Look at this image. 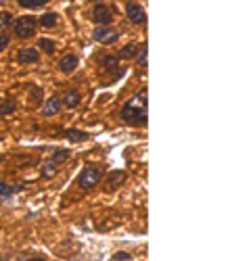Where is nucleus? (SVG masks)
Here are the masks:
<instances>
[{"instance_id": "obj_22", "label": "nucleus", "mask_w": 251, "mask_h": 261, "mask_svg": "<svg viewBox=\"0 0 251 261\" xmlns=\"http://www.w3.org/2000/svg\"><path fill=\"white\" fill-rule=\"evenodd\" d=\"M69 159V150H65V148H57L55 153H53V161L59 165V163H63V161H67Z\"/></svg>"}, {"instance_id": "obj_14", "label": "nucleus", "mask_w": 251, "mask_h": 261, "mask_svg": "<svg viewBox=\"0 0 251 261\" xmlns=\"http://www.w3.org/2000/svg\"><path fill=\"white\" fill-rule=\"evenodd\" d=\"M51 0H17V5L21 7V9H42L44 5H48Z\"/></svg>"}, {"instance_id": "obj_5", "label": "nucleus", "mask_w": 251, "mask_h": 261, "mask_svg": "<svg viewBox=\"0 0 251 261\" xmlns=\"http://www.w3.org/2000/svg\"><path fill=\"white\" fill-rule=\"evenodd\" d=\"M90 19H92V23L96 25H109L111 21H113V9H109L107 5H96L90 13Z\"/></svg>"}, {"instance_id": "obj_16", "label": "nucleus", "mask_w": 251, "mask_h": 261, "mask_svg": "<svg viewBox=\"0 0 251 261\" xmlns=\"http://www.w3.org/2000/svg\"><path fill=\"white\" fill-rule=\"evenodd\" d=\"M38 48H42L46 55H53L55 48H57V42L51 40V38H40V40H38Z\"/></svg>"}, {"instance_id": "obj_26", "label": "nucleus", "mask_w": 251, "mask_h": 261, "mask_svg": "<svg viewBox=\"0 0 251 261\" xmlns=\"http://www.w3.org/2000/svg\"><path fill=\"white\" fill-rule=\"evenodd\" d=\"M17 261H46L44 257H34V255H28V257H21V259H17Z\"/></svg>"}, {"instance_id": "obj_11", "label": "nucleus", "mask_w": 251, "mask_h": 261, "mask_svg": "<svg viewBox=\"0 0 251 261\" xmlns=\"http://www.w3.org/2000/svg\"><path fill=\"white\" fill-rule=\"evenodd\" d=\"M80 100H82V96H80L78 90H67L65 94L61 96V105L67 107V109H76V107L80 105Z\"/></svg>"}, {"instance_id": "obj_24", "label": "nucleus", "mask_w": 251, "mask_h": 261, "mask_svg": "<svg viewBox=\"0 0 251 261\" xmlns=\"http://www.w3.org/2000/svg\"><path fill=\"white\" fill-rule=\"evenodd\" d=\"M9 44H11V38L7 34H0V53H3L5 48H9Z\"/></svg>"}, {"instance_id": "obj_28", "label": "nucleus", "mask_w": 251, "mask_h": 261, "mask_svg": "<svg viewBox=\"0 0 251 261\" xmlns=\"http://www.w3.org/2000/svg\"><path fill=\"white\" fill-rule=\"evenodd\" d=\"M0 5H3V0H0Z\"/></svg>"}, {"instance_id": "obj_8", "label": "nucleus", "mask_w": 251, "mask_h": 261, "mask_svg": "<svg viewBox=\"0 0 251 261\" xmlns=\"http://www.w3.org/2000/svg\"><path fill=\"white\" fill-rule=\"evenodd\" d=\"M78 55H65V57H61L59 59V65H57V67H59V71L61 73H71V71H76V67H78Z\"/></svg>"}, {"instance_id": "obj_6", "label": "nucleus", "mask_w": 251, "mask_h": 261, "mask_svg": "<svg viewBox=\"0 0 251 261\" xmlns=\"http://www.w3.org/2000/svg\"><path fill=\"white\" fill-rule=\"evenodd\" d=\"M126 15H128V19L132 21L134 25H144V23H146V13H144V9H142L138 3H134V0H130V3L126 5Z\"/></svg>"}, {"instance_id": "obj_2", "label": "nucleus", "mask_w": 251, "mask_h": 261, "mask_svg": "<svg viewBox=\"0 0 251 261\" xmlns=\"http://www.w3.org/2000/svg\"><path fill=\"white\" fill-rule=\"evenodd\" d=\"M13 34L15 38L19 40H30L36 36V30H38V19L32 17V15H23V17H19L13 21Z\"/></svg>"}, {"instance_id": "obj_7", "label": "nucleus", "mask_w": 251, "mask_h": 261, "mask_svg": "<svg viewBox=\"0 0 251 261\" xmlns=\"http://www.w3.org/2000/svg\"><path fill=\"white\" fill-rule=\"evenodd\" d=\"M126 180H128V173H126L123 169L109 171V176L105 178V192H113V190H117Z\"/></svg>"}, {"instance_id": "obj_20", "label": "nucleus", "mask_w": 251, "mask_h": 261, "mask_svg": "<svg viewBox=\"0 0 251 261\" xmlns=\"http://www.w3.org/2000/svg\"><path fill=\"white\" fill-rule=\"evenodd\" d=\"M117 57H111V55H105V57H101L98 59V63L103 65V67H107V69H115L117 67Z\"/></svg>"}, {"instance_id": "obj_25", "label": "nucleus", "mask_w": 251, "mask_h": 261, "mask_svg": "<svg viewBox=\"0 0 251 261\" xmlns=\"http://www.w3.org/2000/svg\"><path fill=\"white\" fill-rule=\"evenodd\" d=\"M113 259H115V261H128V259H130V253L119 251V253H115V255H113Z\"/></svg>"}, {"instance_id": "obj_17", "label": "nucleus", "mask_w": 251, "mask_h": 261, "mask_svg": "<svg viewBox=\"0 0 251 261\" xmlns=\"http://www.w3.org/2000/svg\"><path fill=\"white\" fill-rule=\"evenodd\" d=\"M15 111H17V102H15V98H7L3 105H0V115H3V117L11 115V113H15Z\"/></svg>"}, {"instance_id": "obj_9", "label": "nucleus", "mask_w": 251, "mask_h": 261, "mask_svg": "<svg viewBox=\"0 0 251 261\" xmlns=\"http://www.w3.org/2000/svg\"><path fill=\"white\" fill-rule=\"evenodd\" d=\"M61 96H51V98H46V102H44V107H42V115L44 117H53V115H57L59 111H61Z\"/></svg>"}, {"instance_id": "obj_12", "label": "nucleus", "mask_w": 251, "mask_h": 261, "mask_svg": "<svg viewBox=\"0 0 251 261\" xmlns=\"http://www.w3.org/2000/svg\"><path fill=\"white\" fill-rule=\"evenodd\" d=\"M65 138L69 142H86L90 136L86 132H82V129H65Z\"/></svg>"}, {"instance_id": "obj_1", "label": "nucleus", "mask_w": 251, "mask_h": 261, "mask_svg": "<svg viewBox=\"0 0 251 261\" xmlns=\"http://www.w3.org/2000/svg\"><path fill=\"white\" fill-rule=\"evenodd\" d=\"M146 96H149V92H146V88H142L132 98H128V102H126L119 111V117L123 123L146 125V109H149V98Z\"/></svg>"}, {"instance_id": "obj_10", "label": "nucleus", "mask_w": 251, "mask_h": 261, "mask_svg": "<svg viewBox=\"0 0 251 261\" xmlns=\"http://www.w3.org/2000/svg\"><path fill=\"white\" fill-rule=\"evenodd\" d=\"M17 61L21 65H28V63H38L40 61V53L38 48H21L17 53Z\"/></svg>"}, {"instance_id": "obj_15", "label": "nucleus", "mask_w": 251, "mask_h": 261, "mask_svg": "<svg viewBox=\"0 0 251 261\" xmlns=\"http://www.w3.org/2000/svg\"><path fill=\"white\" fill-rule=\"evenodd\" d=\"M13 13H9V11H0V34H5L11 25H13Z\"/></svg>"}, {"instance_id": "obj_3", "label": "nucleus", "mask_w": 251, "mask_h": 261, "mask_svg": "<svg viewBox=\"0 0 251 261\" xmlns=\"http://www.w3.org/2000/svg\"><path fill=\"white\" fill-rule=\"evenodd\" d=\"M98 182H103V169L98 165H86L78 176V184L84 190H92L94 186H98Z\"/></svg>"}, {"instance_id": "obj_18", "label": "nucleus", "mask_w": 251, "mask_h": 261, "mask_svg": "<svg viewBox=\"0 0 251 261\" xmlns=\"http://www.w3.org/2000/svg\"><path fill=\"white\" fill-rule=\"evenodd\" d=\"M57 169H59V165L53 159H48L44 165H42V178H53L57 173Z\"/></svg>"}, {"instance_id": "obj_21", "label": "nucleus", "mask_w": 251, "mask_h": 261, "mask_svg": "<svg viewBox=\"0 0 251 261\" xmlns=\"http://www.w3.org/2000/svg\"><path fill=\"white\" fill-rule=\"evenodd\" d=\"M17 190H21V186L15 188V186H9V184H5V182H0V197H3V199H11Z\"/></svg>"}, {"instance_id": "obj_27", "label": "nucleus", "mask_w": 251, "mask_h": 261, "mask_svg": "<svg viewBox=\"0 0 251 261\" xmlns=\"http://www.w3.org/2000/svg\"><path fill=\"white\" fill-rule=\"evenodd\" d=\"M90 3H96V5H98V3H101V0H90Z\"/></svg>"}, {"instance_id": "obj_13", "label": "nucleus", "mask_w": 251, "mask_h": 261, "mask_svg": "<svg viewBox=\"0 0 251 261\" xmlns=\"http://www.w3.org/2000/svg\"><path fill=\"white\" fill-rule=\"evenodd\" d=\"M57 21H59V15L57 13H44V15L38 19V25H42V28H55Z\"/></svg>"}, {"instance_id": "obj_19", "label": "nucleus", "mask_w": 251, "mask_h": 261, "mask_svg": "<svg viewBox=\"0 0 251 261\" xmlns=\"http://www.w3.org/2000/svg\"><path fill=\"white\" fill-rule=\"evenodd\" d=\"M138 46L136 44H128V46H126V48H121L119 50V55H117V59H132V57H136L138 55Z\"/></svg>"}, {"instance_id": "obj_4", "label": "nucleus", "mask_w": 251, "mask_h": 261, "mask_svg": "<svg viewBox=\"0 0 251 261\" xmlns=\"http://www.w3.org/2000/svg\"><path fill=\"white\" fill-rule=\"evenodd\" d=\"M92 38L96 42H101V44H115L119 40V32L113 30L111 25H98L92 30Z\"/></svg>"}, {"instance_id": "obj_23", "label": "nucleus", "mask_w": 251, "mask_h": 261, "mask_svg": "<svg viewBox=\"0 0 251 261\" xmlns=\"http://www.w3.org/2000/svg\"><path fill=\"white\" fill-rule=\"evenodd\" d=\"M146 55H149V48H146V44H142V48L138 50V65L140 67H146Z\"/></svg>"}]
</instances>
